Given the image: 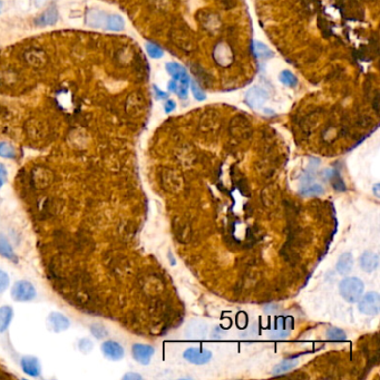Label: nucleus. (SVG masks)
<instances>
[{
  "label": "nucleus",
  "mask_w": 380,
  "mask_h": 380,
  "mask_svg": "<svg viewBox=\"0 0 380 380\" xmlns=\"http://www.w3.org/2000/svg\"><path fill=\"white\" fill-rule=\"evenodd\" d=\"M187 333L189 334V337L202 338L205 336L206 327L204 323L200 322V321H192V322L188 325Z\"/></svg>",
  "instance_id": "obj_18"
},
{
  "label": "nucleus",
  "mask_w": 380,
  "mask_h": 380,
  "mask_svg": "<svg viewBox=\"0 0 380 380\" xmlns=\"http://www.w3.org/2000/svg\"><path fill=\"white\" fill-rule=\"evenodd\" d=\"M146 51L148 55H150L152 58H161L163 57V54H164L161 47H158L157 45L152 44V43L146 44Z\"/></svg>",
  "instance_id": "obj_28"
},
{
  "label": "nucleus",
  "mask_w": 380,
  "mask_h": 380,
  "mask_svg": "<svg viewBox=\"0 0 380 380\" xmlns=\"http://www.w3.org/2000/svg\"><path fill=\"white\" fill-rule=\"evenodd\" d=\"M123 379L124 380H141L142 376L141 375L135 374V373H127L126 375H124Z\"/></svg>",
  "instance_id": "obj_33"
},
{
  "label": "nucleus",
  "mask_w": 380,
  "mask_h": 380,
  "mask_svg": "<svg viewBox=\"0 0 380 380\" xmlns=\"http://www.w3.org/2000/svg\"><path fill=\"white\" fill-rule=\"evenodd\" d=\"M79 350L81 352H84V354H88V352H90L93 350L94 348V345L93 342L89 340V339H81V340L79 341Z\"/></svg>",
  "instance_id": "obj_31"
},
{
  "label": "nucleus",
  "mask_w": 380,
  "mask_h": 380,
  "mask_svg": "<svg viewBox=\"0 0 380 380\" xmlns=\"http://www.w3.org/2000/svg\"><path fill=\"white\" fill-rule=\"evenodd\" d=\"M292 329V319L290 317H279L275 320V324H274V329H272L271 331V334H272L273 338L277 339H281V338H286L290 330Z\"/></svg>",
  "instance_id": "obj_9"
},
{
  "label": "nucleus",
  "mask_w": 380,
  "mask_h": 380,
  "mask_svg": "<svg viewBox=\"0 0 380 380\" xmlns=\"http://www.w3.org/2000/svg\"><path fill=\"white\" fill-rule=\"evenodd\" d=\"M12 299L18 302H28L36 297V289L29 281H17L11 288Z\"/></svg>",
  "instance_id": "obj_2"
},
{
  "label": "nucleus",
  "mask_w": 380,
  "mask_h": 380,
  "mask_svg": "<svg viewBox=\"0 0 380 380\" xmlns=\"http://www.w3.org/2000/svg\"><path fill=\"white\" fill-rule=\"evenodd\" d=\"M0 255H2L3 257H6V259L15 262V263L18 261V257L16 255L15 251H13L10 242H9L8 239L2 234H0Z\"/></svg>",
  "instance_id": "obj_16"
},
{
  "label": "nucleus",
  "mask_w": 380,
  "mask_h": 380,
  "mask_svg": "<svg viewBox=\"0 0 380 380\" xmlns=\"http://www.w3.org/2000/svg\"><path fill=\"white\" fill-rule=\"evenodd\" d=\"M253 48H254L255 55L259 58H262V60H269V58L273 57V52L263 43L255 40L253 43Z\"/></svg>",
  "instance_id": "obj_20"
},
{
  "label": "nucleus",
  "mask_w": 380,
  "mask_h": 380,
  "mask_svg": "<svg viewBox=\"0 0 380 380\" xmlns=\"http://www.w3.org/2000/svg\"><path fill=\"white\" fill-rule=\"evenodd\" d=\"M45 1H46V0H33V2L37 8H42L45 4Z\"/></svg>",
  "instance_id": "obj_36"
},
{
  "label": "nucleus",
  "mask_w": 380,
  "mask_h": 380,
  "mask_svg": "<svg viewBox=\"0 0 380 380\" xmlns=\"http://www.w3.org/2000/svg\"><path fill=\"white\" fill-rule=\"evenodd\" d=\"M175 108V103L173 101H167L165 104V112L166 113H171Z\"/></svg>",
  "instance_id": "obj_34"
},
{
  "label": "nucleus",
  "mask_w": 380,
  "mask_h": 380,
  "mask_svg": "<svg viewBox=\"0 0 380 380\" xmlns=\"http://www.w3.org/2000/svg\"><path fill=\"white\" fill-rule=\"evenodd\" d=\"M17 155L15 147L7 142H0V157L15 158Z\"/></svg>",
  "instance_id": "obj_23"
},
{
  "label": "nucleus",
  "mask_w": 380,
  "mask_h": 380,
  "mask_svg": "<svg viewBox=\"0 0 380 380\" xmlns=\"http://www.w3.org/2000/svg\"><path fill=\"white\" fill-rule=\"evenodd\" d=\"M101 349H102L103 355L105 356L107 359L113 360V361L121 360L124 357L123 347L116 341L107 340L105 342H103Z\"/></svg>",
  "instance_id": "obj_7"
},
{
  "label": "nucleus",
  "mask_w": 380,
  "mask_h": 380,
  "mask_svg": "<svg viewBox=\"0 0 380 380\" xmlns=\"http://www.w3.org/2000/svg\"><path fill=\"white\" fill-rule=\"evenodd\" d=\"M7 176H8V172L6 170V167L0 163V189L2 188V185L7 181Z\"/></svg>",
  "instance_id": "obj_32"
},
{
  "label": "nucleus",
  "mask_w": 380,
  "mask_h": 380,
  "mask_svg": "<svg viewBox=\"0 0 380 380\" xmlns=\"http://www.w3.org/2000/svg\"><path fill=\"white\" fill-rule=\"evenodd\" d=\"M106 19L107 17L105 16L104 11L94 9V10H89L87 12L86 24L93 27V28H103V27L106 26Z\"/></svg>",
  "instance_id": "obj_12"
},
{
  "label": "nucleus",
  "mask_w": 380,
  "mask_h": 380,
  "mask_svg": "<svg viewBox=\"0 0 380 380\" xmlns=\"http://www.w3.org/2000/svg\"><path fill=\"white\" fill-rule=\"evenodd\" d=\"M133 357L137 363L142 365H148L154 356V348L148 345H142V343H136L132 348Z\"/></svg>",
  "instance_id": "obj_8"
},
{
  "label": "nucleus",
  "mask_w": 380,
  "mask_h": 380,
  "mask_svg": "<svg viewBox=\"0 0 380 380\" xmlns=\"http://www.w3.org/2000/svg\"><path fill=\"white\" fill-rule=\"evenodd\" d=\"M183 357L192 364L204 365L212 358V354L211 351L202 348H189L184 351Z\"/></svg>",
  "instance_id": "obj_5"
},
{
  "label": "nucleus",
  "mask_w": 380,
  "mask_h": 380,
  "mask_svg": "<svg viewBox=\"0 0 380 380\" xmlns=\"http://www.w3.org/2000/svg\"><path fill=\"white\" fill-rule=\"evenodd\" d=\"M360 312L367 316H376L380 310V296L377 292H368L358 300Z\"/></svg>",
  "instance_id": "obj_3"
},
{
  "label": "nucleus",
  "mask_w": 380,
  "mask_h": 380,
  "mask_svg": "<svg viewBox=\"0 0 380 380\" xmlns=\"http://www.w3.org/2000/svg\"><path fill=\"white\" fill-rule=\"evenodd\" d=\"M165 68L167 70V73L173 77L174 80L190 83V78L187 74V70H185L183 66L176 64V63H169V64H166Z\"/></svg>",
  "instance_id": "obj_13"
},
{
  "label": "nucleus",
  "mask_w": 380,
  "mask_h": 380,
  "mask_svg": "<svg viewBox=\"0 0 380 380\" xmlns=\"http://www.w3.org/2000/svg\"><path fill=\"white\" fill-rule=\"evenodd\" d=\"M154 89H155V94H156L157 98L162 99V98H166L167 97V94L166 93H163L160 88L156 87V86H155V87H154Z\"/></svg>",
  "instance_id": "obj_35"
},
{
  "label": "nucleus",
  "mask_w": 380,
  "mask_h": 380,
  "mask_svg": "<svg viewBox=\"0 0 380 380\" xmlns=\"http://www.w3.org/2000/svg\"><path fill=\"white\" fill-rule=\"evenodd\" d=\"M90 332L96 339H104L108 336L107 329L103 324L94 323L90 325Z\"/></svg>",
  "instance_id": "obj_27"
},
{
  "label": "nucleus",
  "mask_w": 380,
  "mask_h": 380,
  "mask_svg": "<svg viewBox=\"0 0 380 380\" xmlns=\"http://www.w3.org/2000/svg\"><path fill=\"white\" fill-rule=\"evenodd\" d=\"M188 87L189 84L182 83V81H178V80H172L169 84V89L172 90L173 93H176L180 97H187L188 94Z\"/></svg>",
  "instance_id": "obj_22"
},
{
  "label": "nucleus",
  "mask_w": 380,
  "mask_h": 380,
  "mask_svg": "<svg viewBox=\"0 0 380 380\" xmlns=\"http://www.w3.org/2000/svg\"><path fill=\"white\" fill-rule=\"evenodd\" d=\"M269 99V94L260 86H253L246 94V102L252 108H259Z\"/></svg>",
  "instance_id": "obj_4"
},
{
  "label": "nucleus",
  "mask_w": 380,
  "mask_h": 380,
  "mask_svg": "<svg viewBox=\"0 0 380 380\" xmlns=\"http://www.w3.org/2000/svg\"><path fill=\"white\" fill-rule=\"evenodd\" d=\"M13 317V310L11 307L2 306L0 307V333L6 331L9 328Z\"/></svg>",
  "instance_id": "obj_17"
},
{
  "label": "nucleus",
  "mask_w": 380,
  "mask_h": 380,
  "mask_svg": "<svg viewBox=\"0 0 380 380\" xmlns=\"http://www.w3.org/2000/svg\"><path fill=\"white\" fill-rule=\"evenodd\" d=\"M280 80L282 81V84L288 86V87H296L298 85L297 77L289 70H284L280 74Z\"/></svg>",
  "instance_id": "obj_25"
},
{
  "label": "nucleus",
  "mask_w": 380,
  "mask_h": 380,
  "mask_svg": "<svg viewBox=\"0 0 380 380\" xmlns=\"http://www.w3.org/2000/svg\"><path fill=\"white\" fill-rule=\"evenodd\" d=\"M9 284H10V279H9V275L4 272L3 270L0 269V293L6 291L9 287Z\"/></svg>",
  "instance_id": "obj_30"
},
{
  "label": "nucleus",
  "mask_w": 380,
  "mask_h": 380,
  "mask_svg": "<svg viewBox=\"0 0 380 380\" xmlns=\"http://www.w3.org/2000/svg\"><path fill=\"white\" fill-rule=\"evenodd\" d=\"M191 87H192V93L194 95V97H195L197 101H204V99L206 98V95L204 92H203L200 86L196 84V81H192Z\"/></svg>",
  "instance_id": "obj_29"
},
{
  "label": "nucleus",
  "mask_w": 380,
  "mask_h": 380,
  "mask_svg": "<svg viewBox=\"0 0 380 380\" xmlns=\"http://www.w3.org/2000/svg\"><path fill=\"white\" fill-rule=\"evenodd\" d=\"M352 266H354V257H352L350 252H346L341 254L339 257L338 263H337V271L341 275H346L351 271Z\"/></svg>",
  "instance_id": "obj_15"
},
{
  "label": "nucleus",
  "mask_w": 380,
  "mask_h": 380,
  "mask_svg": "<svg viewBox=\"0 0 380 380\" xmlns=\"http://www.w3.org/2000/svg\"><path fill=\"white\" fill-rule=\"evenodd\" d=\"M298 365L297 359H286L280 363L279 365L275 366L273 368V375H281L283 373H287L289 370H291Z\"/></svg>",
  "instance_id": "obj_21"
},
{
  "label": "nucleus",
  "mask_w": 380,
  "mask_h": 380,
  "mask_svg": "<svg viewBox=\"0 0 380 380\" xmlns=\"http://www.w3.org/2000/svg\"><path fill=\"white\" fill-rule=\"evenodd\" d=\"M364 290V283L358 278H346L339 284V291H340L341 297L350 304L358 302L363 296Z\"/></svg>",
  "instance_id": "obj_1"
},
{
  "label": "nucleus",
  "mask_w": 380,
  "mask_h": 380,
  "mask_svg": "<svg viewBox=\"0 0 380 380\" xmlns=\"http://www.w3.org/2000/svg\"><path fill=\"white\" fill-rule=\"evenodd\" d=\"M324 192V189L322 188L321 184H311L309 187L304 189L301 191V194L304 196H316V195H320Z\"/></svg>",
  "instance_id": "obj_24"
},
{
  "label": "nucleus",
  "mask_w": 380,
  "mask_h": 380,
  "mask_svg": "<svg viewBox=\"0 0 380 380\" xmlns=\"http://www.w3.org/2000/svg\"><path fill=\"white\" fill-rule=\"evenodd\" d=\"M20 366L22 372L31 377H39L42 367H40L39 360L34 356H25L20 360Z\"/></svg>",
  "instance_id": "obj_10"
},
{
  "label": "nucleus",
  "mask_w": 380,
  "mask_h": 380,
  "mask_svg": "<svg viewBox=\"0 0 380 380\" xmlns=\"http://www.w3.org/2000/svg\"><path fill=\"white\" fill-rule=\"evenodd\" d=\"M106 28L112 31H121L124 28L123 18L119 15H110L106 19Z\"/></svg>",
  "instance_id": "obj_19"
},
{
  "label": "nucleus",
  "mask_w": 380,
  "mask_h": 380,
  "mask_svg": "<svg viewBox=\"0 0 380 380\" xmlns=\"http://www.w3.org/2000/svg\"><path fill=\"white\" fill-rule=\"evenodd\" d=\"M359 264L360 268L366 272H373L378 268L379 257L375 252L366 251L359 257Z\"/></svg>",
  "instance_id": "obj_11"
},
{
  "label": "nucleus",
  "mask_w": 380,
  "mask_h": 380,
  "mask_svg": "<svg viewBox=\"0 0 380 380\" xmlns=\"http://www.w3.org/2000/svg\"><path fill=\"white\" fill-rule=\"evenodd\" d=\"M57 18H58V13H57L56 8L51 7L48 8L42 16H39L37 19L35 20V24L38 27L53 26L55 25V22L57 21Z\"/></svg>",
  "instance_id": "obj_14"
},
{
  "label": "nucleus",
  "mask_w": 380,
  "mask_h": 380,
  "mask_svg": "<svg viewBox=\"0 0 380 380\" xmlns=\"http://www.w3.org/2000/svg\"><path fill=\"white\" fill-rule=\"evenodd\" d=\"M48 324L54 332H63L69 329L70 321L65 315L53 311L48 316Z\"/></svg>",
  "instance_id": "obj_6"
},
{
  "label": "nucleus",
  "mask_w": 380,
  "mask_h": 380,
  "mask_svg": "<svg viewBox=\"0 0 380 380\" xmlns=\"http://www.w3.org/2000/svg\"><path fill=\"white\" fill-rule=\"evenodd\" d=\"M327 337L328 339L332 341H345L347 339V336L345 331H342L341 329L338 328H330L327 331Z\"/></svg>",
  "instance_id": "obj_26"
}]
</instances>
